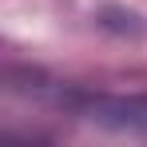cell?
<instances>
[{
    "label": "cell",
    "mask_w": 147,
    "mask_h": 147,
    "mask_svg": "<svg viewBox=\"0 0 147 147\" xmlns=\"http://www.w3.org/2000/svg\"><path fill=\"white\" fill-rule=\"evenodd\" d=\"M84 115L99 127H111V131H127V135H147V99H88L84 103Z\"/></svg>",
    "instance_id": "obj_1"
}]
</instances>
